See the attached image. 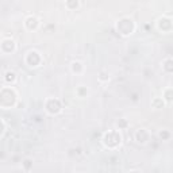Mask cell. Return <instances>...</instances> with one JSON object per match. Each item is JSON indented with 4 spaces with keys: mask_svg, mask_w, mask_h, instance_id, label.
Wrapping results in <instances>:
<instances>
[{
    "mask_svg": "<svg viewBox=\"0 0 173 173\" xmlns=\"http://www.w3.org/2000/svg\"><path fill=\"white\" fill-rule=\"evenodd\" d=\"M23 165H24V168H26V170H29L30 166H31V161H30V160H26V161L23 162Z\"/></svg>",
    "mask_w": 173,
    "mask_h": 173,
    "instance_id": "obj_11",
    "label": "cell"
},
{
    "mask_svg": "<svg viewBox=\"0 0 173 173\" xmlns=\"http://www.w3.org/2000/svg\"><path fill=\"white\" fill-rule=\"evenodd\" d=\"M38 24H39V20H38V18H35V16H29L24 22V26L27 30H37Z\"/></svg>",
    "mask_w": 173,
    "mask_h": 173,
    "instance_id": "obj_5",
    "label": "cell"
},
{
    "mask_svg": "<svg viewBox=\"0 0 173 173\" xmlns=\"http://www.w3.org/2000/svg\"><path fill=\"white\" fill-rule=\"evenodd\" d=\"M164 69H165L166 72H169V73L173 72V60L172 58L165 60V62H164Z\"/></svg>",
    "mask_w": 173,
    "mask_h": 173,
    "instance_id": "obj_8",
    "label": "cell"
},
{
    "mask_svg": "<svg viewBox=\"0 0 173 173\" xmlns=\"http://www.w3.org/2000/svg\"><path fill=\"white\" fill-rule=\"evenodd\" d=\"M77 92H79L80 95H84V93H86V89L85 88H79V89H77Z\"/></svg>",
    "mask_w": 173,
    "mask_h": 173,
    "instance_id": "obj_13",
    "label": "cell"
},
{
    "mask_svg": "<svg viewBox=\"0 0 173 173\" xmlns=\"http://www.w3.org/2000/svg\"><path fill=\"white\" fill-rule=\"evenodd\" d=\"M65 6H66L68 8H77L80 6V3L79 2H66V3H65Z\"/></svg>",
    "mask_w": 173,
    "mask_h": 173,
    "instance_id": "obj_10",
    "label": "cell"
},
{
    "mask_svg": "<svg viewBox=\"0 0 173 173\" xmlns=\"http://www.w3.org/2000/svg\"><path fill=\"white\" fill-rule=\"evenodd\" d=\"M46 110H47V112H50V114H58V112L61 111V103H60L57 99H50V100H47V103H46Z\"/></svg>",
    "mask_w": 173,
    "mask_h": 173,
    "instance_id": "obj_3",
    "label": "cell"
},
{
    "mask_svg": "<svg viewBox=\"0 0 173 173\" xmlns=\"http://www.w3.org/2000/svg\"><path fill=\"white\" fill-rule=\"evenodd\" d=\"M83 69H84V65L81 64L80 61L72 62V72L73 73H76V75H80V73L83 72Z\"/></svg>",
    "mask_w": 173,
    "mask_h": 173,
    "instance_id": "obj_6",
    "label": "cell"
},
{
    "mask_svg": "<svg viewBox=\"0 0 173 173\" xmlns=\"http://www.w3.org/2000/svg\"><path fill=\"white\" fill-rule=\"evenodd\" d=\"M151 106H153L154 108H162L164 107V100L160 97H155L153 102H151Z\"/></svg>",
    "mask_w": 173,
    "mask_h": 173,
    "instance_id": "obj_9",
    "label": "cell"
},
{
    "mask_svg": "<svg viewBox=\"0 0 173 173\" xmlns=\"http://www.w3.org/2000/svg\"><path fill=\"white\" fill-rule=\"evenodd\" d=\"M99 79H100L102 81H104V80H108V79H110V76H106V75H103V73H102V75H100V77H99Z\"/></svg>",
    "mask_w": 173,
    "mask_h": 173,
    "instance_id": "obj_12",
    "label": "cell"
},
{
    "mask_svg": "<svg viewBox=\"0 0 173 173\" xmlns=\"http://www.w3.org/2000/svg\"><path fill=\"white\" fill-rule=\"evenodd\" d=\"M130 173H139V172H137V170H133V172H130Z\"/></svg>",
    "mask_w": 173,
    "mask_h": 173,
    "instance_id": "obj_14",
    "label": "cell"
},
{
    "mask_svg": "<svg viewBox=\"0 0 173 173\" xmlns=\"http://www.w3.org/2000/svg\"><path fill=\"white\" fill-rule=\"evenodd\" d=\"M16 80V75L15 72L12 71H7L6 75H4V81H7V83H14V81Z\"/></svg>",
    "mask_w": 173,
    "mask_h": 173,
    "instance_id": "obj_7",
    "label": "cell"
},
{
    "mask_svg": "<svg viewBox=\"0 0 173 173\" xmlns=\"http://www.w3.org/2000/svg\"><path fill=\"white\" fill-rule=\"evenodd\" d=\"M135 139L138 144H146L149 141V133L146 131L145 128H139L135 133Z\"/></svg>",
    "mask_w": 173,
    "mask_h": 173,
    "instance_id": "obj_4",
    "label": "cell"
},
{
    "mask_svg": "<svg viewBox=\"0 0 173 173\" xmlns=\"http://www.w3.org/2000/svg\"><path fill=\"white\" fill-rule=\"evenodd\" d=\"M15 42L14 39H11V38H6V39H3L2 42V51L4 54H11L15 51Z\"/></svg>",
    "mask_w": 173,
    "mask_h": 173,
    "instance_id": "obj_2",
    "label": "cell"
},
{
    "mask_svg": "<svg viewBox=\"0 0 173 173\" xmlns=\"http://www.w3.org/2000/svg\"><path fill=\"white\" fill-rule=\"evenodd\" d=\"M26 62L29 64V66H38V64L41 62V55L38 51H29L26 55Z\"/></svg>",
    "mask_w": 173,
    "mask_h": 173,
    "instance_id": "obj_1",
    "label": "cell"
}]
</instances>
